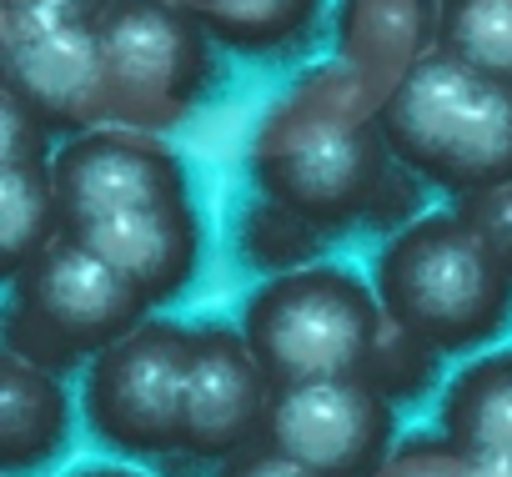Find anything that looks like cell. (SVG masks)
Here are the masks:
<instances>
[{"instance_id": "obj_21", "label": "cell", "mask_w": 512, "mask_h": 477, "mask_svg": "<svg viewBox=\"0 0 512 477\" xmlns=\"http://www.w3.org/2000/svg\"><path fill=\"white\" fill-rule=\"evenodd\" d=\"M487 236H492V247L507 257V267H512V186H497V191H482V196H467V201H457Z\"/></svg>"}, {"instance_id": "obj_23", "label": "cell", "mask_w": 512, "mask_h": 477, "mask_svg": "<svg viewBox=\"0 0 512 477\" xmlns=\"http://www.w3.org/2000/svg\"><path fill=\"white\" fill-rule=\"evenodd\" d=\"M66 477H146V472H126V467H76Z\"/></svg>"}, {"instance_id": "obj_10", "label": "cell", "mask_w": 512, "mask_h": 477, "mask_svg": "<svg viewBox=\"0 0 512 477\" xmlns=\"http://www.w3.org/2000/svg\"><path fill=\"white\" fill-rule=\"evenodd\" d=\"M272 382L251 357L241 327L206 322L196 327L191 352V387H186V442L181 457L191 462H226L251 447L272 412Z\"/></svg>"}, {"instance_id": "obj_15", "label": "cell", "mask_w": 512, "mask_h": 477, "mask_svg": "<svg viewBox=\"0 0 512 477\" xmlns=\"http://www.w3.org/2000/svg\"><path fill=\"white\" fill-rule=\"evenodd\" d=\"M176 6H186L226 51L277 56L317 31L327 0H176Z\"/></svg>"}, {"instance_id": "obj_22", "label": "cell", "mask_w": 512, "mask_h": 477, "mask_svg": "<svg viewBox=\"0 0 512 477\" xmlns=\"http://www.w3.org/2000/svg\"><path fill=\"white\" fill-rule=\"evenodd\" d=\"M0 11L46 16V21H86V26H101V16L111 11V0H0Z\"/></svg>"}, {"instance_id": "obj_16", "label": "cell", "mask_w": 512, "mask_h": 477, "mask_svg": "<svg viewBox=\"0 0 512 477\" xmlns=\"http://www.w3.org/2000/svg\"><path fill=\"white\" fill-rule=\"evenodd\" d=\"M322 242H327L322 226H312L307 216H297L292 206H282L262 191L236 216V257L251 272H267V277L302 272V267L322 262Z\"/></svg>"}, {"instance_id": "obj_5", "label": "cell", "mask_w": 512, "mask_h": 477, "mask_svg": "<svg viewBox=\"0 0 512 477\" xmlns=\"http://www.w3.org/2000/svg\"><path fill=\"white\" fill-rule=\"evenodd\" d=\"M146 312L151 302L116 267L61 231L21 277H11L6 352L66 377L131 337Z\"/></svg>"}, {"instance_id": "obj_14", "label": "cell", "mask_w": 512, "mask_h": 477, "mask_svg": "<svg viewBox=\"0 0 512 477\" xmlns=\"http://www.w3.org/2000/svg\"><path fill=\"white\" fill-rule=\"evenodd\" d=\"M56 151H0V277H21L56 236H61V201H56Z\"/></svg>"}, {"instance_id": "obj_12", "label": "cell", "mask_w": 512, "mask_h": 477, "mask_svg": "<svg viewBox=\"0 0 512 477\" xmlns=\"http://www.w3.org/2000/svg\"><path fill=\"white\" fill-rule=\"evenodd\" d=\"M437 432L472 462L512 467V347L482 352L447 377Z\"/></svg>"}, {"instance_id": "obj_4", "label": "cell", "mask_w": 512, "mask_h": 477, "mask_svg": "<svg viewBox=\"0 0 512 477\" xmlns=\"http://www.w3.org/2000/svg\"><path fill=\"white\" fill-rule=\"evenodd\" d=\"M382 332L387 312L377 287L327 262L267 277L241 307V337L262 362L272 392L367 377Z\"/></svg>"}, {"instance_id": "obj_17", "label": "cell", "mask_w": 512, "mask_h": 477, "mask_svg": "<svg viewBox=\"0 0 512 477\" xmlns=\"http://www.w3.org/2000/svg\"><path fill=\"white\" fill-rule=\"evenodd\" d=\"M437 51L512 81V0H442Z\"/></svg>"}, {"instance_id": "obj_1", "label": "cell", "mask_w": 512, "mask_h": 477, "mask_svg": "<svg viewBox=\"0 0 512 477\" xmlns=\"http://www.w3.org/2000/svg\"><path fill=\"white\" fill-rule=\"evenodd\" d=\"M382 96L347 66L297 81L251 136V181L327 236L367 226L392 176Z\"/></svg>"}, {"instance_id": "obj_9", "label": "cell", "mask_w": 512, "mask_h": 477, "mask_svg": "<svg viewBox=\"0 0 512 477\" xmlns=\"http://www.w3.org/2000/svg\"><path fill=\"white\" fill-rule=\"evenodd\" d=\"M262 437L327 477H377L397 452V402L367 377L287 387L272 397Z\"/></svg>"}, {"instance_id": "obj_6", "label": "cell", "mask_w": 512, "mask_h": 477, "mask_svg": "<svg viewBox=\"0 0 512 477\" xmlns=\"http://www.w3.org/2000/svg\"><path fill=\"white\" fill-rule=\"evenodd\" d=\"M111 126H176L216 86V41L176 0H111L101 16Z\"/></svg>"}, {"instance_id": "obj_20", "label": "cell", "mask_w": 512, "mask_h": 477, "mask_svg": "<svg viewBox=\"0 0 512 477\" xmlns=\"http://www.w3.org/2000/svg\"><path fill=\"white\" fill-rule=\"evenodd\" d=\"M211 477H327V472H317V467L287 457V452L272 447L267 437H256L251 447H241L236 457H226Z\"/></svg>"}, {"instance_id": "obj_2", "label": "cell", "mask_w": 512, "mask_h": 477, "mask_svg": "<svg viewBox=\"0 0 512 477\" xmlns=\"http://www.w3.org/2000/svg\"><path fill=\"white\" fill-rule=\"evenodd\" d=\"M382 312L432 352H477L512 322V267L462 211H422L377 252Z\"/></svg>"}, {"instance_id": "obj_8", "label": "cell", "mask_w": 512, "mask_h": 477, "mask_svg": "<svg viewBox=\"0 0 512 477\" xmlns=\"http://www.w3.org/2000/svg\"><path fill=\"white\" fill-rule=\"evenodd\" d=\"M0 51H6V91L26 111H36L51 136L66 141L111 126L101 26L0 11Z\"/></svg>"}, {"instance_id": "obj_3", "label": "cell", "mask_w": 512, "mask_h": 477, "mask_svg": "<svg viewBox=\"0 0 512 477\" xmlns=\"http://www.w3.org/2000/svg\"><path fill=\"white\" fill-rule=\"evenodd\" d=\"M382 136L392 161L457 201L512 186V81L427 51L382 96Z\"/></svg>"}, {"instance_id": "obj_7", "label": "cell", "mask_w": 512, "mask_h": 477, "mask_svg": "<svg viewBox=\"0 0 512 477\" xmlns=\"http://www.w3.org/2000/svg\"><path fill=\"white\" fill-rule=\"evenodd\" d=\"M196 327L146 317L131 337L106 347L81 382V412L96 442L126 457H171L186 442Z\"/></svg>"}, {"instance_id": "obj_13", "label": "cell", "mask_w": 512, "mask_h": 477, "mask_svg": "<svg viewBox=\"0 0 512 477\" xmlns=\"http://www.w3.org/2000/svg\"><path fill=\"white\" fill-rule=\"evenodd\" d=\"M437 6L442 0H352L347 11V71H357L377 96H387L427 51L407 41V31L427 36L437 46Z\"/></svg>"}, {"instance_id": "obj_11", "label": "cell", "mask_w": 512, "mask_h": 477, "mask_svg": "<svg viewBox=\"0 0 512 477\" xmlns=\"http://www.w3.org/2000/svg\"><path fill=\"white\" fill-rule=\"evenodd\" d=\"M71 437V397L61 372L0 352V467L11 477L41 472Z\"/></svg>"}, {"instance_id": "obj_18", "label": "cell", "mask_w": 512, "mask_h": 477, "mask_svg": "<svg viewBox=\"0 0 512 477\" xmlns=\"http://www.w3.org/2000/svg\"><path fill=\"white\" fill-rule=\"evenodd\" d=\"M437 367H442V352H432L427 342H417L412 332H402L387 317V332L377 342V357L367 367V382L382 397H392V402H412V397H422L437 382Z\"/></svg>"}, {"instance_id": "obj_19", "label": "cell", "mask_w": 512, "mask_h": 477, "mask_svg": "<svg viewBox=\"0 0 512 477\" xmlns=\"http://www.w3.org/2000/svg\"><path fill=\"white\" fill-rule=\"evenodd\" d=\"M417 196H422V181L397 161V166H392V176H387V186L377 191V206H372L367 226H372V231H392V236H397V231H407V226L422 216V211H417Z\"/></svg>"}]
</instances>
